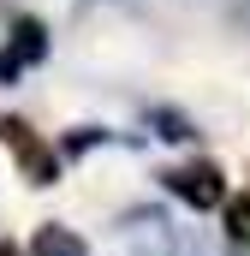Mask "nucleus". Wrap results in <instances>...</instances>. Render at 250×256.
Masks as SVG:
<instances>
[{
  "instance_id": "f257e3e1",
  "label": "nucleus",
  "mask_w": 250,
  "mask_h": 256,
  "mask_svg": "<svg viewBox=\"0 0 250 256\" xmlns=\"http://www.w3.org/2000/svg\"><path fill=\"white\" fill-rule=\"evenodd\" d=\"M0 143L24 161V179H30V185H54L60 161H54V149H42V137L24 126V120H12V114H6V120H0Z\"/></svg>"
},
{
  "instance_id": "f03ea898",
  "label": "nucleus",
  "mask_w": 250,
  "mask_h": 256,
  "mask_svg": "<svg viewBox=\"0 0 250 256\" xmlns=\"http://www.w3.org/2000/svg\"><path fill=\"white\" fill-rule=\"evenodd\" d=\"M161 185L190 202V208H214V202H226V179H220V167H208V161H190V167H173V173H161Z\"/></svg>"
},
{
  "instance_id": "7ed1b4c3",
  "label": "nucleus",
  "mask_w": 250,
  "mask_h": 256,
  "mask_svg": "<svg viewBox=\"0 0 250 256\" xmlns=\"http://www.w3.org/2000/svg\"><path fill=\"white\" fill-rule=\"evenodd\" d=\"M48 54V30H42V18H18L12 24V42L0 48V84H12L24 66H36Z\"/></svg>"
},
{
  "instance_id": "20e7f679",
  "label": "nucleus",
  "mask_w": 250,
  "mask_h": 256,
  "mask_svg": "<svg viewBox=\"0 0 250 256\" xmlns=\"http://www.w3.org/2000/svg\"><path fill=\"white\" fill-rule=\"evenodd\" d=\"M125 244L137 256H173V226H167V214H149V208L125 214Z\"/></svg>"
},
{
  "instance_id": "39448f33",
  "label": "nucleus",
  "mask_w": 250,
  "mask_h": 256,
  "mask_svg": "<svg viewBox=\"0 0 250 256\" xmlns=\"http://www.w3.org/2000/svg\"><path fill=\"white\" fill-rule=\"evenodd\" d=\"M30 256H84V238L66 232V226H42L36 244H30Z\"/></svg>"
},
{
  "instance_id": "423d86ee",
  "label": "nucleus",
  "mask_w": 250,
  "mask_h": 256,
  "mask_svg": "<svg viewBox=\"0 0 250 256\" xmlns=\"http://www.w3.org/2000/svg\"><path fill=\"white\" fill-rule=\"evenodd\" d=\"M149 126L161 131L167 143H185V137H196V131H190V120H185V114H173V108H155V114H149Z\"/></svg>"
},
{
  "instance_id": "0eeeda50",
  "label": "nucleus",
  "mask_w": 250,
  "mask_h": 256,
  "mask_svg": "<svg viewBox=\"0 0 250 256\" xmlns=\"http://www.w3.org/2000/svg\"><path fill=\"white\" fill-rule=\"evenodd\" d=\"M226 232H232L238 244H250V191L226 202Z\"/></svg>"
},
{
  "instance_id": "6e6552de",
  "label": "nucleus",
  "mask_w": 250,
  "mask_h": 256,
  "mask_svg": "<svg viewBox=\"0 0 250 256\" xmlns=\"http://www.w3.org/2000/svg\"><path fill=\"white\" fill-rule=\"evenodd\" d=\"M0 256H18V244H0Z\"/></svg>"
}]
</instances>
